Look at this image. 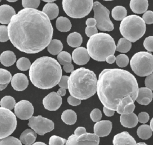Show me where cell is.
I'll return each mask as SVG.
<instances>
[{"label":"cell","instance_id":"obj_1","mask_svg":"<svg viewBox=\"0 0 153 145\" xmlns=\"http://www.w3.org/2000/svg\"><path fill=\"white\" fill-rule=\"evenodd\" d=\"M9 39L19 51L38 53L50 43L53 27L50 19L42 11L24 8L14 15L8 24Z\"/></svg>","mask_w":153,"mask_h":145},{"label":"cell","instance_id":"obj_2","mask_svg":"<svg viewBox=\"0 0 153 145\" xmlns=\"http://www.w3.org/2000/svg\"><path fill=\"white\" fill-rule=\"evenodd\" d=\"M139 87L136 78L128 71L105 69L99 75L97 94L102 104L116 111L120 101L127 96L136 100Z\"/></svg>","mask_w":153,"mask_h":145},{"label":"cell","instance_id":"obj_3","mask_svg":"<svg viewBox=\"0 0 153 145\" xmlns=\"http://www.w3.org/2000/svg\"><path fill=\"white\" fill-rule=\"evenodd\" d=\"M32 84L40 89L48 90L57 85L62 76L60 64L54 58L44 56L36 59L29 69Z\"/></svg>","mask_w":153,"mask_h":145},{"label":"cell","instance_id":"obj_4","mask_svg":"<svg viewBox=\"0 0 153 145\" xmlns=\"http://www.w3.org/2000/svg\"><path fill=\"white\" fill-rule=\"evenodd\" d=\"M97 81L93 71L80 67L71 72L68 89L71 95L81 100H86L97 92Z\"/></svg>","mask_w":153,"mask_h":145},{"label":"cell","instance_id":"obj_5","mask_svg":"<svg viewBox=\"0 0 153 145\" xmlns=\"http://www.w3.org/2000/svg\"><path fill=\"white\" fill-rule=\"evenodd\" d=\"M116 47L112 36L102 32L91 36L87 43V49L90 57L97 61H106L108 56L114 54Z\"/></svg>","mask_w":153,"mask_h":145},{"label":"cell","instance_id":"obj_6","mask_svg":"<svg viewBox=\"0 0 153 145\" xmlns=\"http://www.w3.org/2000/svg\"><path fill=\"white\" fill-rule=\"evenodd\" d=\"M120 31L124 38L131 42H134L145 34L146 23L140 17L134 14L130 15L121 21Z\"/></svg>","mask_w":153,"mask_h":145},{"label":"cell","instance_id":"obj_7","mask_svg":"<svg viewBox=\"0 0 153 145\" xmlns=\"http://www.w3.org/2000/svg\"><path fill=\"white\" fill-rule=\"evenodd\" d=\"M130 64L136 75L147 76L153 72V55L146 51L136 53L131 57Z\"/></svg>","mask_w":153,"mask_h":145},{"label":"cell","instance_id":"obj_8","mask_svg":"<svg viewBox=\"0 0 153 145\" xmlns=\"http://www.w3.org/2000/svg\"><path fill=\"white\" fill-rule=\"evenodd\" d=\"M62 7L70 17L81 18L87 16L93 9V0H62Z\"/></svg>","mask_w":153,"mask_h":145},{"label":"cell","instance_id":"obj_9","mask_svg":"<svg viewBox=\"0 0 153 145\" xmlns=\"http://www.w3.org/2000/svg\"><path fill=\"white\" fill-rule=\"evenodd\" d=\"M17 127L16 115L11 110L0 107V139L9 137Z\"/></svg>","mask_w":153,"mask_h":145},{"label":"cell","instance_id":"obj_10","mask_svg":"<svg viewBox=\"0 0 153 145\" xmlns=\"http://www.w3.org/2000/svg\"><path fill=\"white\" fill-rule=\"evenodd\" d=\"M93 10L94 14V18L97 21V28L101 31L113 30L114 26L109 18V10L98 1L94 2Z\"/></svg>","mask_w":153,"mask_h":145},{"label":"cell","instance_id":"obj_11","mask_svg":"<svg viewBox=\"0 0 153 145\" xmlns=\"http://www.w3.org/2000/svg\"><path fill=\"white\" fill-rule=\"evenodd\" d=\"M27 125L36 134L40 135H44L45 133L51 131L54 128V124L51 120L41 115L32 116L29 119Z\"/></svg>","mask_w":153,"mask_h":145},{"label":"cell","instance_id":"obj_12","mask_svg":"<svg viewBox=\"0 0 153 145\" xmlns=\"http://www.w3.org/2000/svg\"><path fill=\"white\" fill-rule=\"evenodd\" d=\"M99 137L94 133H85L80 136L70 135L65 145H99Z\"/></svg>","mask_w":153,"mask_h":145},{"label":"cell","instance_id":"obj_13","mask_svg":"<svg viewBox=\"0 0 153 145\" xmlns=\"http://www.w3.org/2000/svg\"><path fill=\"white\" fill-rule=\"evenodd\" d=\"M34 108L32 103L26 100H22L16 103L14 107V113L22 120H27L32 117Z\"/></svg>","mask_w":153,"mask_h":145},{"label":"cell","instance_id":"obj_14","mask_svg":"<svg viewBox=\"0 0 153 145\" xmlns=\"http://www.w3.org/2000/svg\"><path fill=\"white\" fill-rule=\"evenodd\" d=\"M62 98L56 92H51L42 100V104L45 109L56 111L61 106Z\"/></svg>","mask_w":153,"mask_h":145},{"label":"cell","instance_id":"obj_15","mask_svg":"<svg viewBox=\"0 0 153 145\" xmlns=\"http://www.w3.org/2000/svg\"><path fill=\"white\" fill-rule=\"evenodd\" d=\"M72 57L75 64L78 65H84L88 63L90 56L88 53L87 49L84 47H79L73 51Z\"/></svg>","mask_w":153,"mask_h":145},{"label":"cell","instance_id":"obj_16","mask_svg":"<svg viewBox=\"0 0 153 145\" xmlns=\"http://www.w3.org/2000/svg\"><path fill=\"white\" fill-rule=\"evenodd\" d=\"M112 128V124L110 121H100L94 125V133L99 137H104L110 134Z\"/></svg>","mask_w":153,"mask_h":145},{"label":"cell","instance_id":"obj_17","mask_svg":"<svg viewBox=\"0 0 153 145\" xmlns=\"http://www.w3.org/2000/svg\"><path fill=\"white\" fill-rule=\"evenodd\" d=\"M11 83L12 87L15 90L17 91H22L27 87L29 81L25 74L17 73L13 76Z\"/></svg>","mask_w":153,"mask_h":145},{"label":"cell","instance_id":"obj_18","mask_svg":"<svg viewBox=\"0 0 153 145\" xmlns=\"http://www.w3.org/2000/svg\"><path fill=\"white\" fill-rule=\"evenodd\" d=\"M114 145H137L134 138L126 131L116 134L113 138Z\"/></svg>","mask_w":153,"mask_h":145},{"label":"cell","instance_id":"obj_19","mask_svg":"<svg viewBox=\"0 0 153 145\" xmlns=\"http://www.w3.org/2000/svg\"><path fill=\"white\" fill-rule=\"evenodd\" d=\"M57 60L59 63L63 66V70L66 73H71L74 71V66L72 64L71 55L66 51H61L57 55Z\"/></svg>","mask_w":153,"mask_h":145},{"label":"cell","instance_id":"obj_20","mask_svg":"<svg viewBox=\"0 0 153 145\" xmlns=\"http://www.w3.org/2000/svg\"><path fill=\"white\" fill-rule=\"evenodd\" d=\"M14 9L9 5H1L0 7V23L2 24H8L12 17L16 15Z\"/></svg>","mask_w":153,"mask_h":145},{"label":"cell","instance_id":"obj_21","mask_svg":"<svg viewBox=\"0 0 153 145\" xmlns=\"http://www.w3.org/2000/svg\"><path fill=\"white\" fill-rule=\"evenodd\" d=\"M153 98V93L151 90L147 87H141L139 88L138 95L136 101L142 105L149 104Z\"/></svg>","mask_w":153,"mask_h":145},{"label":"cell","instance_id":"obj_22","mask_svg":"<svg viewBox=\"0 0 153 145\" xmlns=\"http://www.w3.org/2000/svg\"><path fill=\"white\" fill-rule=\"evenodd\" d=\"M130 7L136 14L145 13L148 7V0H130Z\"/></svg>","mask_w":153,"mask_h":145},{"label":"cell","instance_id":"obj_23","mask_svg":"<svg viewBox=\"0 0 153 145\" xmlns=\"http://www.w3.org/2000/svg\"><path fill=\"white\" fill-rule=\"evenodd\" d=\"M138 122V117L134 113L128 115L122 114L120 116L121 124L126 128H133L137 125Z\"/></svg>","mask_w":153,"mask_h":145},{"label":"cell","instance_id":"obj_24","mask_svg":"<svg viewBox=\"0 0 153 145\" xmlns=\"http://www.w3.org/2000/svg\"><path fill=\"white\" fill-rule=\"evenodd\" d=\"M36 138V132L30 129H25L20 136V140L25 145H32Z\"/></svg>","mask_w":153,"mask_h":145},{"label":"cell","instance_id":"obj_25","mask_svg":"<svg viewBox=\"0 0 153 145\" xmlns=\"http://www.w3.org/2000/svg\"><path fill=\"white\" fill-rule=\"evenodd\" d=\"M42 11L50 20H53L59 15V10L56 4L54 2H48L43 7Z\"/></svg>","mask_w":153,"mask_h":145},{"label":"cell","instance_id":"obj_26","mask_svg":"<svg viewBox=\"0 0 153 145\" xmlns=\"http://www.w3.org/2000/svg\"><path fill=\"white\" fill-rule=\"evenodd\" d=\"M0 61L4 66L9 67L12 66L16 61V57L11 51H5L2 52L0 56Z\"/></svg>","mask_w":153,"mask_h":145},{"label":"cell","instance_id":"obj_27","mask_svg":"<svg viewBox=\"0 0 153 145\" xmlns=\"http://www.w3.org/2000/svg\"><path fill=\"white\" fill-rule=\"evenodd\" d=\"M56 26L58 30L63 32H68L71 29V23L70 20L63 16H60L58 17L56 21Z\"/></svg>","mask_w":153,"mask_h":145},{"label":"cell","instance_id":"obj_28","mask_svg":"<svg viewBox=\"0 0 153 145\" xmlns=\"http://www.w3.org/2000/svg\"><path fill=\"white\" fill-rule=\"evenodd\" d=\"M66 41L70 47L78 48L81 45L82 42V38L79 33L74 32L68 36Z\"/></svg>","mask_w":153,"mask_h":145},{"label":"cell","instance_id":"obj_29","mask_svg":"<svg viewBox=\"0 0 153 145\" xmlns=\"http://www.w3.org/2000/svg\"><path fill=\"white\" fill-rule=\"evenodd\" d=\"M61 119L67 125H73L76 121L77 116L74 110L71 109H67L63 111L62 113Z\"/></svg>","mask_w":153,"mask_h":145},{"label":"cell","instance_id":"obj_30","mask_svg":"<svg viewBox=\"0 0 153 145\" xmlns=\"http://www.w3.org/2000/svg\"><path fill=\"white\" fill-rule=\"evenodd\" d=\"M12 76L11 73L2 68L0 69V90L5 89L8 84L11 81Z\"/></svg>","mask_w":153,"mask_h":145},{"label":"cell","instance_id":"obj_31","mask_svg":"<svg viewBox=\"0 0 153 145\" xmlns=\"http://www.w3.org/2000/svg\"><path fill=\"white\" fill-rule=\"evenodd\" d=\"M63 48V44L60 40L53 39L48 45L47 50L52 55H58L62 51Z\"/></svg>","mask_w":153,"mask_h":145},{"label":"cell","instance_id":"obj_32","mask_svg":"<svg viewBox=\"0 0 153 145\" xmlns=\"http://www.w3.org/2000/svg\"><path fill=\"white\" fill-rule=\"evenodd\" d=\"M137 134L140 138L147 140L152 136V131L150 126L146 124H143L138 127L137 129Z\"/></svg>","mask_w":153,"mask_h":145},{"label":"cell","instance_id":"obj_33","mask_svg":"<svg viewBox=\"0 0 153 145\" xmlns=\"http://www.w3.org/2000/svg\"><path fill=\"white\" fill-rule=\"evenodd\" d=\"M127 10L123 6H116L112 10V17L115 20H123L127 17Z\"/></svg>","mask_w":153,"mask_h":145},{"label":"cell","instance_id":"obj_34","mask_svg":"<svg viewBox=\"0 0 153 145\" xmlns=\"http://www.w3.org/2000/svg\"><path fill=\"white\" fill-rule=\"evenodd\" d=\"M131 47V42L125 38H120L116 47V50L122 53H126L129 51Z\"/></svg>","mask_w":153,"mask_h":145},{"label":"cell","instance_id":"obj_35","mask_svg":"<svg viewBox=\"0 0 153 145\" xmlns=\"http://www.w3.org/2000/svg\"><path fill=\"white\" fill-rule=\"evenodd\" d=\"M1 107L9 109L12 110L15 107L16 103L15 99L10 95H6L1 100Z\"/></svg>","mask_w":153,"mask_h":145},{"label":"cell","instance_id":"obj_36","mask_svg":"<svg viewBox=\"0 0 153 145\" xmlns=\"http://www.w3.org/2000/svg\"><path fill=\"white\" fill-rule=\"evenodd\" d=\"M30 60L26 57H21L16 62V66L18 69L22 71H26L31 66Z\"/></svg>","mask_w":153,"mask_h":145},{"label":"cell","instance_id":"obj_37","mask_svg":"<svg viewBox=\"0 0 153 145\" xmlns=\"http://www.w3.org/2000/svg\"><path fill=\"white\" fill-rule=\"evenodd\" d=\"M0 145H22V143L18 138L9 136L1 139Z\"/></svg>","mask_w":153,"mask_h":145},{"label":"cell","instance_id":"obj_38","mask_svg":"<svg viewBox=\"0 0 153 145\" xmlns=\"http://www.w3.org/2000/svg\"><path fill=\"white\" fill-rule=\"evenodd\" d=\"M131 102H134V101L133 100L132 97H130V96H127V97H124V98H123L120 101V103H119V104L117 107V109L116 110L117 112L119 114L122 115L123 113V110H124V107L127 104H128L130 103H131Z\"/></svg>","mask_w":153,"mask_h":145},{"label":"cell","instance_id":"obj_39","mask_svg":"<svg viewBox=\"0 0 153 145\" xmlns=\"http://www.w3.org/2000/svg\"><path fill=\"white\" fill-rule=\"evenodd\" d=\"M129 63V58L124 54H121L116 57V63L120 67H126Z\"/></svg>","mask_w":153,"mask_h":145},{"label":"cell","instance_id":"obj_40","mask_svg":"<svg viewBox=\"0 0 153 145\" xmlns=\"http://www.w3.org/2000/svg\"><path fill=\"white\" fill-rule=\"evenodd\" d=\"M22 4L24 8L36 9L40 4V0H22Z\"/></svg>","mask_w":153,"mask_h":145},{"label":"cell","instance_id":"obj_41","mask_svg":"<svg viewBox=\"0 0 153 145\" xmlns=\"http://www.w3.org/2000/svg\"><path fill=\"white\" fill-rule=\"evenodd\" d=\"M67 140L53 135L49 139V145H65Z\"/></svg>","mask_w":153,"mask_h":145},{"label":"cell","instance_id":"obj_42","mask_svg":"<svg viewBox=\"0 0 153 145\" xmlns=\"http://www.w3.org/2000/svg\"><path fill=\"white\" fill-rule=\"evenodd\" d=\"M9 39L8 27L4 25L0 26V41L7 42Z\"/></svg>","mask_w":153,"mask_h":145},{"label":"cell","instance_id":"obj_43","mask_svg":"<svg viewBox=\"0 0 153 145\" xmlns=\"http://www.w3.org/2000/svg\"><path fill=\"white\" fill-rule=\"evenodd\" d=\"M90 116L91 119L94 122H97L100 121L102 117V114L101 111L99 109H94L90 113Z\"/></svg>","mask_w":153,"mask_h":145},{"label":"cell","instance_id":"obj_44","mask_svg":"<svg viewBox=\"0 0 153 145\" xmlns=\"http://www.w3.org/2000/svg\"><path fill=\"white\" fill-rule=\"evenodd\" d=\"M143 46L147 51L153 52V36H148L143 41Z\"/></svg>","mask_w":153,"mask_h":145},{"label":"cell","instance_id":"obj_45","mask_svg":"<svg viewBox=\"0 0 153 145\" xmlns=\"http://www.w3.org/2000/svg\"><path fill=\"white\" fill-rule=\"evenodd\" d=\"M142 18L146 24H152L153 23V11H146L142 16Z\"/></svg>","mask_w":153,"mask_h":145},{"label":"cell","instance_id":"obj_46","mask_svg":"<svg viewBox=\"0 0 153 145\" xmlns=\"http://www.w3.org/2000/svg\"><path fill=\"white\" fill-rule=\"evenodd\" d=\"M138 121L139 122L142 124H145L147 122H148L149 119V115L145 112H142L139 113L138 116Z\"/></svg>","mask_w":153,"mask_h":145},{"label":"cell","instance_id":"obj_47","mask_svg":"<svg viewBox=\"0 0 153 145\" xmlns=\"http://www.w3.org/2000/svg\"><path fill=\"white\" fill-rule=\"evenodd\" d=\"M69 76L63 75L62 76L58 85L60 88L67 89L68 88V80Z\"/></svg>","mask_w":153,"mask_h":145},{"label":"cell","instance_id":"obj_48","mask_svg":"<svg viewBox=\"0 0 153 145\" xmlns=\"http://www.w3.org/2000/svg\"><path fill=\"white\" fill-rule=\"evenodd\" d=\"M85 33L88 37L90 38L91 36L98 33L97 28L96 26H95V27L87 26L85 29Z\"/></svg>","mask_w":153,"mask_h":145},{"label":"cell","instance_id":"obj_49","mask_svg":"<svg viewBox=\"0 0 153 145\" xmlns=\"http://www.w3.org/2000/svg\"><path fill=\"white\" fill-rule=\"evenodd\" d=\"M145 84L146 87L153 91V73L146 77L145 79Z\"/></svg>","mask_w":153,"mask_h":145},{"label":"cell","instance_id":"obj_50","mask_svg":"<svg viewBox=\"0 0 153 145\" xmlns=\"http://www.w3.org/2000/svg\"><path fill=\"white\" fill-rule=\"evenodd\" d=\"M135 109V105L134 104V102H131L130 103L128 104H127L124 108V110H123V114H125V115H128L130 113H131L133 112L134 110Z\"/></svg>","mask_w":153,"mask_h":145},{"label":"cell","instance_id":"obj_51","mask_svg":"<svg viewBox=\"0 0 153 145\" xmlns=\"http://www.w3.org/2000/svg\"><path fill=\"white\" fill-rule=\"evenodd\" d=\"M68 102L70 105L72 106H76L81 104V100L73 97L72 95H70L68 98Z\"/></svg>","mask_w":153,"mask_h":145},{"label":"cell","instance_id":"obj_52","mask_svg":"<svg viewBox=\"0 0 153 145\" xmlns=\"http://www.w3.org/2000/svg\"><path fill=\"white\" fill-rule=\"evenodd\" d=\"M85 133H87L86 129L84 127H78L74 131V134L76 136H80V135H82L83 134H85Z\"/></svg>","mask_w":153,"mask_h":145},{"label":"cell","instance_id":"obj_53","mask_svg":"<svg viewBox=\"0 0 153 145\" xmlns=\"http://www.w3.org/2000/svg\"><path fill=\"white\" fill-rule=\"evenodd\" d=\"M85 24L88 27H95L97 25V21L94 18H88L85 21Z\"/></svg>","mask_w":153,"mask_h":145},{"label":"cell","instance_id":"obj_54","mask_svg":"<svg viewBox=\"0 0 153 145\" xmlns=\"http://www.w3.org/2000/svg\"><path fill=\"white\" fill-rule=\"evenodd\" d=\"M103 112H104V114L107 116H112L114 115V113H115V111L114 110H112L111 109H109L106 107H103Z\"/></svg>","mask_w":153,"mask_h":145},{"label":"cell","instance_id":"obj_55","mask_svg":"<svg viewBox=\"0 0 153 145\" xmlns=\"http://www.w3.org/2000/svg\"><path fill=\"white\" fill-rule=\"evenodd\" d=\"M106 61L109 64H112L116 61V57L114 54L108 56L106 58Z\"/></svg>","mask_w":153,"mask_h":145},{"label":"cell","instance_id":"obj_56","mask_svg":"<svg viewBox=\"0 0 153 145\" xmlns=\"http://www.w3.org/2000/svg\"><path fill=\"white\" fill-rule=\"evenodd\" d=\"M57 93L59 95H60L61 97L64 96L66 94V89L65 88H60L59 89V90L57 91Z\"/></svg>","mask_w":153,"mask_h":145},{"label":"cell","instance_id":"obj_57","mask_svg":"<svg viewBox=\"0 0 153 145\" xmlns=\"http://www.w3.org/2000/svg\"><path fill=\"white\" fill-rule=\"evenodd\" d=\"M32 145H47L45 143H43V142H40V141H38V142H36V143H34Z\"/></svg>","mask_w":153,"mask_h":145},{"label":"cell","instance_id":"obj_58","mask_svg":"<svg viewBox=\"0 0 153 145\" xmlns=\"http://www.w3.org/2000/svg\"><path fill=\"white\" fill-rule=\"evenodd\" d=\"M149 126H150V127H151V129L153 132V118L151 119V120L150 121V125Z\"/></svg>","mask_w":153,"mask_h":145},{"label":"cell","instance_id":"obj_59","mask_svg":"<svg viewBox=\"0 0 153 145\" xmlns=\"http://www.w3.org/2000/svg\"><path fill=\"white\" fill-rule=\"evenodd\" d=\"M42 1H44V2H53V1H56V0H42Z\"/></svg>","mask_w":153,"mask_h":145},{"label":"cell","instance_id":"obj_60","mask_svg":"<svg viewBox=\"0 0 153 145\" xmlns=\"http://www.w3.org/2000/svg\"><path fill=\"white\" fill-rule=\"evenodd\" d=\"M137 145H147V144L144 142H139L137 143Z\"/></svg>","mask_w":153,"mask_h":145},{"label":"cell","instance_id":"obj_61","mask_svg":"<svg viewBox=\"0 0 153 145\" xmlns=\"http://www.w3.org/2000/svg\"><path fill=\"white\" fill-rule=\"evenodd\" d=\"M6 1H7L8 2H16V1H17L18 0H6Z\"/></svg>","mask_w":153,"mask_h":145},{"label":"cell","instance_id":"obj_62","mask_svg":"<svg viewBox=\"0 0 153 145\" xmlns=\"http://www.w3.org/2000/svg\"><path fill=\"white\" fill-rule=\"evenodd\" d=\"M103 1H113V0H103Z\"/></svg>","mask_w":153,"mask_h":145}]
</instances>
